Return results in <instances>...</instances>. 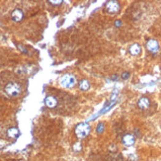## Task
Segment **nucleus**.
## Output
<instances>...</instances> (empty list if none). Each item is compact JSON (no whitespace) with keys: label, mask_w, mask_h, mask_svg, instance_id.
<instances>
[{"label":"nucleus","mask_w":161,"mask_h":161,"mask_svg":"<svg viewBox=\"0 0 161 161\" xmlns=\"http://www.w3.org/2000/svg\"><path fill=\"white\" fill-rule=\"evenodd\" d=\"M4 91L9 97H17L18 95L21 94L22 88L18 82H9L6 84Z\"/></svg>","instance_id":"1"},{"label":"nucleus","mask_w":161,"mask_h":161,"mask_svg":"<svg viewBox=\"0 0 161 161\" xmlns=\"http://www.w3.org/2000/svg\"><path fill=\"white\" fill-rule=\"evenodd\" d=\"M90 131H91V128L89 126V124L87 123H79L78 125L75 127V135L78 139H84L87 135L90 133Z\"/></svg>","instance_id":"2"},{"label":"nucleus","mask_w":161,"mask_h":161,"mask_svg":"<svg viewBox=\"0 0 161 161\" xmlns=\"http://www.w3.org/2000/svg\"><path fill=\"white\" fill-rule=\"evenodd\" d=\"M76 83L75 77L72 74H64L61 78V85L64 88H72Z\"/></svg>","instance_id":"3"},{"label":"nucleus","mask_w":161,"mask_h":161,"mask_svg":"<svg viewBox=\"0 0 161 161\" xmlns=\"http://www.w3.org/2000/svg\"><path fill=\"white\" fill-rule=\"evenodd\" d=\"M106 10L107 12L111 13V14H115V13H118L121 9V6H120V3L116 0H110L107 3H106Z\"/></svg>","instance_id":"4"},{"label":"nucleus","mask_w":161,"mask_h":161,"mask_svg":"<svg viewBox=\"0 0 161 161\" xmlns=\"http://www.w3.org/2000/svg\"><path fill=\"white\" fill-rule=\"evenodd\" d=\"M146 48L150 53H156L159 49V44L157 41H155V40H148L146 43Z\"/></svg>","instance_id":"5"},{"label":"nucleus","mask_w":161,"mask_h":161,"mask_svg":"<svg viewBox=\"0 0 161 161\" xmlns=\"http://www.w3.org/2000/svg\"><path fill=\"white\" fill-rule=\"evenodd\" d=\"M45 106H47L48 108L53 109V108H56L57 106V100L56 97H54V96L49 95L45 99Z\"/></svg>","instance_id":"6"},{"label":"nucleus","mask_w":161,"mask_h":161,"mask_svg":"<svg viewBox=\"0 0 161 161\" xmlns=\"http://www.w3.org/2000/svg\"><path fill=\"white\" fill-rule=\"evenodd\" d=\"M11 18L14 22H21L24 18V13L19 8H16L11 13Z\"/></svg>","instance_id":"7"},{"label":"nucleus","mask_w":161,"mask_h":161,"mask_svg":"<svg viewBox=\"0 0 161 161\" xmlns=\"http://www.w3.org/2000/svg\"><path fill=\"white\" fill-rule=\"evenodd\" d=\"M135 136L131 133H127L123 136V143L127 145V146H132L135 144Z\"/></svg>","instance_id":"8"},{"label":"nucleus","mask_w":161,"mask_h":161,"mask_svg":"<svg viewBox=\"0 0 161 161\" xmlns=\"http://www.w3.org/2000/svg\"><path fill=\"white\" fill-rule=\"evenodd\" d=\"M137 106H139V108L141 110L148 109L150 106V100L147 97H141L139 100V102H137Z\"/></svg>","instance_id":"9"},{"label":"nucleus","mask_w":161,"mask_h":161,"mask_svg":"<svg viewBox=\"0 0 161 161\" xmlns=\"http://www.w3.org/2000/svg\"><path fill=\"white\" fill-rule=\"evenodd\" d=\"M128 52L132 54V56H137V54H139L140 52H141V48L139 44H133L132 45L130 49H128Z\"/></svg>","instance_id":"10"},{"label":"nucleus","mask_w":161,"mask_h":161,"mask_svg":"<svg viewBox=\"0 0 161 161\" xmlns=\"http://www.w3.org/2000/svg\"><path fill=\"white\" fill-rule=\"evenodd\" d=\"M20 135V132L17 128H10L7 131V135L11 139H17Z\"/></svg>","instance_id":"11"},{"label":"nucleus","mask_w":161,"mask_h":161,"mask_svg":"<svg viewBox=\"0 0 161 161\" xmlns=\"http://www.w3.org/2000/svg\"><path fill=\"white\" fill-rule=\"evenodd\" d=\"M79 88L80 90L82 91H87L89 88H90V83L89 81L87 79H82L80 82H79Z\"/></svg>","instance_id":"12"},{"label":"nucleus","mask_w":161,"mask_h":161,"mask_svg":"<svg viewBox=\"0 0 161 161\" xmlns=\"http://www.w3.org/2000/svg\"><path fill=\"white\" fill-rule=\"evenodd\" d=\"M50 5H53V6H57V5H61V4L63 2L62 0H49L48 1Z\"/></svg>","instance_id":"13"},{"label":"nucleus","mask_w":161,"mask_h":161,"mask_svg":"<svg viewBox=\"0 0 161 161\" xmlns=\"http://www.w3.org/2000/svg\"><path fill=\"white\" fill-rule=\"evenodd\" d=\"M103 130H104V125L102 123H100L98 125V127H97V132H102Z\"/></svg>","instance_id":"14"},{"label":"nucleus","mask_w":161,"mask_h":161,"mask_svg":"<svg viewBox=\"0 0 161 161\" xmlns=\"http://www.w3.org/2000/svg\"><path fill=\"white\" fill-rule=\"evenodd\" d=\"M130 77V72H124L122 74V78L123 79H128Z\"/></svg>","instance_id":"15"},{"label":"nucleus","mask_w":161,"mask_h":161,"mask_svg":"<svg viewBox=\"0 0 161 161\" xmlns=\"http://www.w3.org/2000/svg\"><path fill=\"white\" fill-rule=\"evenodd\" d=\"M115 25H116V26H120V25H121V22H120V21L115 22Z\"/></svg>","instance_id":"16"}]
</instances>
